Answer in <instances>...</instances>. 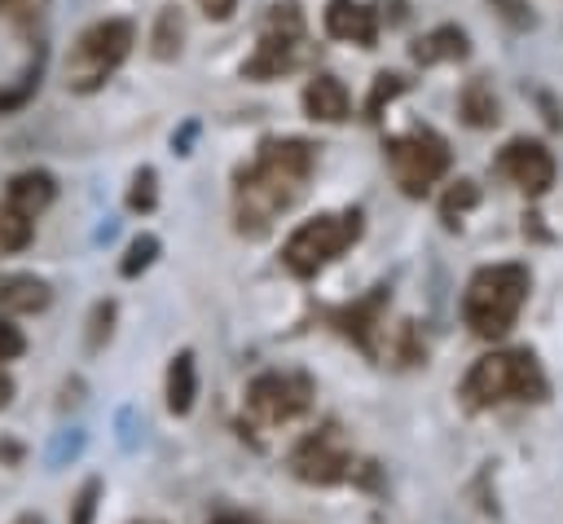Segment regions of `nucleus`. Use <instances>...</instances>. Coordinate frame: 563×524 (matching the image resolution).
Segmentation results:
<instances>
[{
	"label": "nucleus",
	"mask_w": 563,
	"mask_h": 524,
	"mask_svg": "<svg viewBox=\"0 0 563 524\" xmlns=\"http://www.w3.org/2000/svg\"><path fill=\"white\" fill-rule=\"evenodd\" d=\"M317 167V145L308 137H268L260 141V154L251 167H238L233 176V220L238 233L264 238L282 211H290Z\"/></svg>",
	"instance_id": "nucleus-1"
},
{
	"label": "nucleus",
	"mask_w": 563,
	"mask_h": 524,
	"mask_svg": "<svg viewBox=\"0 0 563 524\" xmlns=\"http://www.w3.org/2000/svg\"><path fill=\"white\" fill-rule=\"evenodd\" d=\"M550 383L545 370L537 361V352L528 348H493L484 357H475V365L462 374V405L466 410H497L510 401H545Z\"/></svg>",
	"instance_id": "nucleus-2"
},
{
	"label": "nucleus",
	"mask_w": 563,
	"mask_h": 524,
	"mask_svg": "<svg viewBox=\"0 0 563 524\" xmlns=\"http://www.w3.org/2000/svg\"><path fill=\"white\" fill-rule=\"evenodd\" d=\"M528 291H532L528 264H519V260L484 264V269L471 273L466 291H462V321L479 339H501L519 321V313L528 304Z\"/></svg>",
	"instance_id": "nucleus-3"
},
{
	"label": "nucleus",
	"mask_w": 563,
	"mask_h": 524,
	"mask_svg": "<svg viewBox=\"0 0 563 524\" xmlns=\"http://www.w3.org/2000/svg\"><path fill=\"white\" fill-rule=\"evenodd\" d=\"M365 233V211L343 207V211H321L303 220L286 242H282V264L295 277H317L325 264H334L356 238Z\"/></svg>",
	"instance_id": "nucleus-4"
},
{
	"label": "nucleus",
	"mask_w": 563,
	"mask_h": 524,
	"mask_svg": "<svg viewBox=\"0 0 563 524\" xmlns=\"http://www.w3.org/2000/svg\"><path fill=\"white\" fill-rule=\"evenodd\" d=\"M136 44V26L128 18H101L92 26H84L70 44L66 57V88L70 92H97L132 53Z\"/></svg>",
	"instance_id": "nucleus-5"
},
{
	"label": "nucleus",
	"mask_w": 563,
	"mask_h": 524,
	"mask_svg": "<svg viewBox=\"0 0 563 524\" xmlns=\"http://www.w3.org/2000/svg\"><path fill=\"white\" fill-rule=\"evenodd\" d=\"M308 31H303V9L295 0H282L268 9L264 18V31H260V44L255 53L242 62V75L246 79H282L290 70H299L308 62Z\"/></svg>",
	"instance_id": "nucleus-6"
},
{
	"label": "nucleus",
	"mask_w": 563,
	"mask_h": 524,
	"mask_svg": "<svg viewBox=\"0 0 563 524\" xmlns=\"http://www.w3.org/2000/svg\"><path fill=\"white\" fill-rule=\"evenodd\" d=\"M383 154H387V167H391L396 185H400L409 198H422L435 181L449 176V163H453V150H449V141H444L435 128L396 132V137L383 141Z\"/></svg>",
	"instance_id": "nucleus-7"
},
{
	"label": "nucleus",
	"mask_w": 563,
	"mask_h": 524,
	"mask_svg": "<svg viewBox=\"0 0 563 524\" xmlns=\"http://www.w3.org/2000/svg\"><path fill=\"white\" fill-rule=\"evenodd\" d=\"M312 410V379L299 370H264L246 387V414L264 427L295 423Z\"/></svg>",
	"instance_id": "nucleus-8"
},
{
	"label": "nucleus",
	"mask_w": 563,
	"mask_h": 524,
	"mask_svg": "<svg viewBox=\"0 0 563 524\" xmlns=\"http://www.w3.org/2000/svg\"><path fill=\"white\" fill-rule=\"evenodd\" d=\"M286 467L303 484H339L352 471V445H347L339 423H321L290 445Z\"/></svg>",
	"instance_id": "nucleus-9"
},
{
	"label": "nucleus",
	"mask_w": 563,
	"mask_h": 524,
	"mask_svg": "<svg viewBox=\"0 0 563 524\" xmlns=\"http://www.w3.org/2000/svg\"><path fill=\"white\" fill-rule=\"evenodd\" d=\"M493 172H497L501 181H510L523 198H541V194H550V185H554V176H559L550 145L537 141V137H510V141L497 150Z\"/></svg>",
	"instance_id": "nucleus-10"
},
{
	"label": "nucleus",
	"mask_w": 563,
	"mask_h": 524,
	"mask_svg": "<svg viewBox=\"0 0 563 524\" xmlns=\"http://www.w3.org/2000/svg\"><path fill=\"white\" fill-rule=\"evenodd\" d=\"M321 22H325L330 40L361 44V48L378 44V4H369V0H325Z\"/></svg>",
	"instance_id": "nucleus-11"
},
{
	"label": "nucleus",
	"mask_w": 563,
	"mask_h": 524,
	"mask_svg": "<svg viewBox=\"0 0 563 524\" xmlns=\"http://www.w3.org/2000/svg\"><path fill=\"white\" fill-rule=\"evenodd\" d=\"M387 286H374L365 299H356V304H347V308H339L334 313V321H339V330L356 343V348H365L369 357H378V330H383V313H387Z\"/></svg>",
	"instance_id": "nucleus-12"
},
{
	"label": "nucleus",
	"mask_w": 563,
	"mask_h": 524,
	"mask_svg": "<svg viewBox=\"0 0 563 524\" xmlns=\"http://www.w3.org/2000/svg\"><path fill=\"white\" fill-rule=\"evenodd\" d=\"M409 57L418 66H444V62H466L471 57V35L457 22H440L427 35H418L409 44Z\"/></svg>",
	"instance_id": "nucleus-13"
},
{
	"label": "nucleus",
	"mask_w": 563,
	"mask_h": 524,
	"mask_svg": "<svg viewBox=\"0 0 563 524\" xmlns=\"http://www.w3.org/2000/svg\"><path fill=\"white\" fill-rule=\"evenodd\" d=\"M299 101H303V114L317 119V123H343L352 114V97H347L343 79L339 75H325V70L303 84V97Z\"/></svg>",
	"instance_id": "nucleus-14"
},
{
	"label": "nucleus",
	"mask_w": 563,
	"mask_h": 524,
	"mask_svg": "<svg viewBox=\"0 0 563 524\" xmlns=\"http://www.w3.org/2000/svg\"><path fill=\"white\" fill-rule=\"evenodd\" d=\"M53 304V286L35 273H0V317L44 313Z\"/></svg>",
	"instance_id": "nucleus-15"
},
{
	"label": "nucleus",
	"mask_w": 563,
	"mask_h": 524,
	"mask_svg": "<svg viewBox=\"0 0 563 524\" xmlns=\"http://www.w3.org/2000/svg\"><path fill=\"white\" fill-rule=\"evenodd\" d=\"M53 198H57V181H53V172H44V167L13 172V176H9V185H4V203H9L13 211L31 216V220H35Z\"/></svg>",
	"instance_id": "nucleus-16"
},
{
	"label": "nucleus",
	"mask_w": 563,
	"mask_h": 524,
	"mask_svg": "<svg viewBox=\"0 0 563 524\" xmlns=\"http://www.w3.org/2000/svg\"><path fill=\"white\" fill-rule=\"evenodd\" d=\"M457 114H462L466 128H493L501 119V101H497V92L484 75H471L457 88Z\"/></svg>",
	"instance_id": "nucleus-17"
},
{
	"label": "nucleus",
	"mask_w": 563,
	"mask_h": 524,
	"mask_svg": "<svg viewBox=\"0 0 563 524\" xmlns=\"http://www.w3.org/2000/svg\"><path fill=\"white\" fill-rule=\"evenodd\" d=\"M163 396H167V410H172V414H189V410H194V396H198V361H194L189 348H180V352L167 361Z\"/></svg>",
	"instance_id": "nucleus-18"
},
{
	"label": "nucleus",
	"mask_w": 563,
	"mask_h": 524,
	"mask_svg": "<svg viewBox=\"0 0 563 524\" xmlns=\"http://www.w3.org/2000/svg\"><path fill=\"white\" fill-rule=\"evenodd\" d=\"M479 198H484V194H479V185H475L471 176L449 181V185H444V194H440V220H444L449 229H457V225H462V216L479 207Z\"/></svg>",
	"instance_id": "nucleus-19"
},
{
	"label": "nucleus",
	"mask_w": 563,
	"mask_h": 524,
	"mask_svg": "<svg viewBox=\"0 0 563 524\" xmlns=\"http://www.w3.org/2000/svg\"><path fill=\"white\" fill-rule=\"evenodd\" d=\"M180 40H185V18H180L176 4H163L158 18H154V35H150L154 57H163V62L176 57V53H180Z\"/></svg>",
	"instance_id": "nucleus-20"
},
{
	"label": "nucleus",
	"mask_w": 563,
	"mask_h": 524,
	"mask_svg": "<svg viewBox=\"0 0 563 524\" xmlns=\"http://www.w3.org/2000/svg\"><path fill=\"white\" fill-rule=\"evenodd\" d=\"M35 238V220L13 211L4 198H0V255H13V251H26Z\"/></svg>",
	"instance_id": "nucleus-21"
},
{
	"label": "nucleus",
	"mask_w": 563,
	"mask_h": 524,
	"mask_svg": "<svg viewBox=\"0 0 563 524\" xmlns=\"http://www.w3.org/2000/svg\"><path fill=\"white\" fill-rule=\"evenodd\" d=\"M400 92H409V75H400V70H383V75H374L369 97H365V119H383V106H391Z\"/></svg>",
	"instance_id": "nucleus-22"
},
{
	"label": "nucleus",
	"mask_w": 563,
	"mask_h": 524,
	"mask_svg": "<svg viewBox=\"0 0 563 524\" xmlns=\"http://www.w3.org/2000/svg\"><path fill=\"white\" fill-rule=\"evenodd\" d=\"M154 255H158V238H154V233H136V238L128 242L123 260H119V273H123V277H141V273L154 264Z\"/></svg>",
	"instance_id": "nucleus-23"
},
{
	"label": "nucleus",
	"mask_w": 563,
	"mask_h": 524,
	"mask_svg": "<svg viewBox=\"0 0 563 524\" xmlns=\"http://www.w3.org/2000/svg\"><path fill=\"white\" fill-rule=\"evenodd\" d=\"M154 207H158V176H154V167H141V172L132 176V185H128V211L145 216V211H154Z\"/></svg>",
	"instance_id": "nucleus-24"
},
{
	"label": "nucleus",
	"mask_w": 563,
	"mask_h": 524,
	"mask_svg": "<svg viewBox=\"0 0 563 524\" xmlns=\"http://www.w3.org/2000/svg\"><path fill=\"white\" fill-rule=\"evenodd\" d=\"M97 498H101V480L92 476V480H84V484H79V493H75V502H70V520H66V524H92V520H97Z\"/></svg>",
	"instance_id": "nucleus-25"
},
{
	"label": "nucleus",
	"mask_w": 563,
	"mask_h": 524,
	"mask_svg": "<svg viewBox=\"0 0 563 524\" xmlns=\"http://www.w3.org/2000/svg\"><path fill=\"white\" fill-rule=\"evenodd\" d=\"M110 321H114V299H97L92 317H88V348L97 352L110 339Z\"/></svg>",
	"instance_id": "nucleus-26"
},
{
	"label": "nucleus",
	"mask_w": 563,
	"mask_h": 524,
	"mask_svg": "<svg viewBox=\"0 0 563 524\" xmlns=\"http://www.w3.org/2000/svg\"><path fill=\"white\" fill-rule=\"evenodd\" d=\"M488 4H493V9L515 26V31H532V26H537V13H532V4H528V0H488Z\"/></svg>",
	"instance_id": "nucleus-27"
},
{
	"label": "nucleus",
	"mask_w": 563,
	"mask_h": 524,
	"mask_svg": "<svg viewBox=\"0 0 563 524\" xmlns=\"http://www.w3.org/2000/svg\"><path fill=\"white\" fill-rule=\"evenodd\" d=\"M48 0H0V18H9L13 26H31L44 13Z\"/></svg>",
	"instance_id": "nucleus-28"
},
{
	"label": "nucleus",
	"mask_w": 563,
	"mask_h": 524,
	"mask_svg": "<svg viewBox=\"0 0 563 524\" xmlns=\"http://www.w3.org/2000/svg\"><path fill=\"white\" fill-rule=\"evenodd\" d=\"M26 352V335L9 321V317H0V365H9V361H18Z\"/></svg>",
	"instance_id": "nucleus-29"
},
{
	"label": "nucleus",
	"mask_w": 563,
	"mask_h": 524,
	"mask_svg": "<svg viewBox=\"0 0 563 524\" xmlns=\"http://www.w3.org/2000/svg\"><path fill=\"white\" fill-rule=\"evenodd\" d=\"M198 9H202L211 22H229L233 9H238V0H198Z\"/></svg>",
	"instance_id": "nucleus-30"
},
{
	"label": "nucleus",
	"mask_w": 563,
	"mask_h": 524,
	"mask_svg": "<svg viewBox=\"0 0 563 524\" xmlns=\"http://www.w3.org/2000/svg\"><path fill=\"white\" fill-rule=\"evenodd\" d=\"M13 392H18V387H13V374H9L4 365H0V410H4L9 401H13Z\"/></svg>",
	"instance_id": "nucleus-31"
},
{
	"label": "nucleus",
	"mask_w": 563,
	"mask_h": 524,
	"mask_svg": "<svg viewBox=\"0 0 563 524\" xmlns=\"http://www.w3.org/2000/svg\"><path fill=\"white\" fill-rule=\"evenodd\" d=\"M0 458H4V462H18V458H22V449H18V445H9V440H4V445H0Z\"/></svg>",
	"instance_id": "nucleus-32"
},
{
	"label": "nucleus",
	"mask_w": 563,
	"mask_h": 524,
	"mask_svg": "<svg viewBox=\"0 0 563 524\" xmlns=\"http://www.w3.org/2000/svg\"><path fill=\"white\" fill-rule=\"evenodd\" d=\"M13 524H44V515H35V511H26V515H18Z\"/></svg>",
	"instance_id": "nucleus-33"
},
{
	"label": "nucleus",
	"mask_w": 563,
	"mask_h": 524,
	"mask_svg": "<svg viewBox=\"0 0 563 524\" xmlns=\"http://www.w3.org/2000/svg\"><path fill=\"white\" fill-rule=\"evenodd\" d=\"M211 524H251V520H242V515H216Z\"/></svg>",
	"instance_id": "nucleus-34"
}]
</instances>
